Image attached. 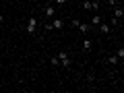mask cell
<instances>
[{
  "mask_svg": "<svg viewBox=\"0 0 124 93\" xmlns=\"http://www.w3.org/2000/svg\"><path fill=\"white\" fill-rule=\"evenodd\" d=\"M81 6H83V10H93V13H99V10H101V0H85Z\"/></svg>",
  "mask_w": 124,
  "mask_h": 93,
  "instance_id": "6da1fadb",
  "label": "cell"
},
{
  "mask_svg": "<svg viewBox=\"0 0 124 93\" xmlns=\"http://www.w3.org/2000/svg\"><path fill=\"white\" fill-rule=\"evenodd\" d=\"M35 29H37V19H35V17H29V19H27L25 31L29 33V35H35Z\"/></svg>",
  "mask_w": 124,
  "mask_h": 93,
  "instance_id": "7a4b0ae2",
  "label": "cell"
},
{
  "mask_svg": "<svg viewBox=\"0 0 124 93\" xmlns=\"http://www.w3.org/2000/svg\"><path fill=\"white\" fill-rule=\"evenodd\" d=\"M70 23H72L75 27H79V29L83 31V33H89V31L93 29V27H91V23H83V21H70Z\"/></svg>",
  "mask_w": 124,
  "mask_h": 93,
  "instance_id": "3957f363",
  "label": "cell"
},
{
  "mask_svg": "<svg viewBox=\"0 0 124 93\" xmlns=\"http://www.w3.org/2000/svg\"><path fill=\"white\" fill-rule=\"evenodd\" d=\"M58 60H60V64H62L64 68L70 66V60H68V54H66V52H58Z\"/></svg>",
  "mask_w": 124,
  "mask_h": 93,
  "instance_id": "277c9868",
  "label": "cell"
},
{
  "mask_svg": "<svg viewBox=\"0 0 124 93\" xmlns=\"http://www.w3.org/2000/svg\"><path fill=\"white\" fill-rule=\"evenodd\" d=\"M64 25H66V21H60V19H58V21H54V23H48L46 29H62Z\"/></svg>",
  "mask_w": 124,
  "mask_h": 93,
  "instance_id": "5b68a950",
  "label": "cell"
},
{
  "mask_svg": "<svg viewBox=\"0 0 124 93\" xmlns=\"http://www.w3.org/2000/svg\"><path fill=\"white\" fill-rule=\"evenodd\" d=\"M97 27H99V31H101L103 35H110V33H112V25H108V23H103V21L99 23Z\"/></svg>",
  "mask_w": 124,
  "mask_h": 93,
  "instance_id": "8992f818",
  "label": "cell"
},
{
  "mask_svg": "<svg viewBox=\"0 0 124 93\" xmlns=\"http://www.w3.org/2000/svg\"><path fill=\"white\" fill-rule=\"evenodd\" d=\"M89 23H91V27H97L99 23H101V15H99V13H95V15H93V19H91Z\"/></svg>",
  "mask_w": 124,
  "mask_h": 93,
  "instance_id": "52a82bcc",
  "label": "cell"
},
{
  "mask_svg": "<svg viewBox=\"0 0 124 93\" xmlns=\"http://www.w3.org/2000/svg\"><path fill=\"white\" fill-rule=\"evenodd\" d=\"M114 17L118 19V21H122V17H124V10H122V6H114Z\"/></svg>",
  "mask_w": 124,
  "mask_h": 93,
  "instance_id": "ba28073f",
  "label": "cell"
},
{
  "mask_svg": "<svg viewBox=\"0 0 124 93\" xmlns=\"http://www.w3.org/2000/svg\"><path fill=\"white\" fill-rule=\"evenodd\" d=\"M44 13H46V17H54V13H56V8H54V6H46V10H44Z\"/></svg>",
  "mask_w": 124,
  "mask_h": 93,
  "instance_id": "9c48e42d",
  "label": "cell"
},
{
  "mask_svg": "<svg viewBox=\"0 0 124 93\" xmlns=\"http://www.w3.org/2000/svg\"><path fill=\"white\" fill-rule=\"evenodd\" d=\"M91 48H93V44H91V39H89V37H87V39L83 41V50H85V52H89V50H91Z\"/></svg>",
  "mask_w": 124,
  "mask_h": 93,
  "instance_id": "30bf717a",
  "label": "cell"
},
{
  "mask_svg": "<svg viewBox=\"0 0 124 93\" xmlns=\"http://www.w3.org/2000/svg\"><path fill=\"white\" fill-rule=\"evenodd\" d=\"M118 60H120V58H118V56L114 54V56H110V58H108V64H116Z\"/></svg>",
  "mask_w": 124,
  "mask_h": 93,
  "instance_id": "8fae6325",
  "label": "cell"
},
{
  "mask_svg": "<svg viewBox=\"0 0 124 93\" xmlns=\"http://www.w3.org/2000/svg\"><path fill=\"white\" fill-rule=\"evenodd\" d=\"M50 62H52V66H58V64H60V60H58V56H54V58H52Z\"/></svg>",
  "mask_w": 124,
  "mask_h": 93,
  "instance_id": "7c38bea8",
  "label": "cell"
},
{
  "mask_svg": "<svg viewBox=\"0 0 124 93\" xmlns=\"http://www.w3.org/2000/svg\"><path fill=\"white\" fill-rule=\"evenodd\" d=\"M116 56H118V58H120V60H122V58H124V48H120V50H118V52H116Z\"/></svg>",
  "mask_w": 124,
  "mask_h": 93,
  "instance_id": "4fadbf2b",
  "label": "cell"
},
{
  "mask_svg": "<svg viewBox=\"0 0 124 93\" xmlns=\"http://www.w3.org/2000/svg\"><path fill=\"white\" fill-rule=\"evenodd\" d=\"M118 23H120L118 19H116V17H112V19H110V23H108V25H118Z\"/></svg>",
  "mask_w": 124,
  "mask_h": 93,
  "instance_id": "5bb4252c",
  "label": "cell"
},
{
  "mask_svg": "<svg viewBox=\"0 0 124 93\" xmlns=\"http://www.w3.org/2000/svg\"><path fill=\"white\" fill-rule=\"evenodd\" d=\"M64 2H66V0H56V4H64Z\"/></svg>",
  "mask_w": 124,
  "mask_h": 93,
  "instance_id": "9a60e30c",
  "label": "cell"
},
{
  "mask_svg": "<svg viewBox=\"0 0 124 93\" xmlns=\"http://www.w3.org/2000/svg\"><path fill=\"white\" fill-rule=\"evenodd\" d=\"M0 21H2V15H0Z\"/></svg>",
  "mask_w": 124,
  "mask_h": 93,
  "instance_id": "2e32d148",
  "label": "cell"
}]
</instances>
